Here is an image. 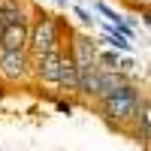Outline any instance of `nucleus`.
<instances>
[{
    "mask_svg": "<svg viewBox=\"0 0 151 151\" xmlns=\"http://www.w3.org/2000/svg\"><path fill=\"white\" fill-rule=\"evenodd\" d=\"M142 100H145V94L139 91V85H136V82H127V85L115 88V91H109L106 97H100L97 106H100V112H103L109 121H115V124H130V121L136 118V109H139Z\"/></svg>",
    "mask_w": 151,
    "mask_h": 151,
    "instance_id": "1",
    "label": "nucleus"
},
{
    "mask_svg": "<svg viewBox=\"0 0 151 151\" xmlns=\"http://www.w3.org/2000/svg\"><path fill=\"white\" fill-rule=\"evenodd\" d=\"M60 33L64 30H60V21L55 15L40 12L36 18H30V24H27V55H30V60L55 52V48H64Z\"/></svg>",
    "mask_w": 151,
    "mask_h": 151,
    "instance_id": "2",
    "label": "nucleus"
},
{
    "mask_svg": "<svg viewBox=\"0 0 151 151\" xmlns=\"http://www.w3.org/2000/svg\"><path fill=\"white\" fill-rule=\"evenodd\" d=\"M30 67H33V60L27 52H0V79L9 82V85L27 82Z\"/></svg>",
    "mask_w": 151,
    "mask_h": 151,
    "instance_id": "3",
    "label": "nucleus"
},
{
    "mask_svg": "<svg viewBox=\"0 0 151 151\" xmlns=\"http://www.w3.org/2000/svg\"><path fill=\"white\" fill-rule=\"evenodd\" d=\"M97 42L91 40L88 33H70V48H67V58L73 60L76 70H94L97 67Z\"/></svg>",
    "mask_w": 151,
    "mask_h": 151,
    "instance_id": "4",
    "label": "nucleus"
},
{
    "mask_svg": "<svg viewBox=\"0 0 151 151\" xmlns=\"http://www.w3.org/2000/svg\"><path fill=\"white\" fill-rule=\"evenodd\" d=\"M60 60H64V48H55L42 58H33V67H30V76H36L40 82L58 88V76H60Z\"/></svg>",
    "mask_w": 151,
    "mask_h": 151,
    "instance_id": "5",
    "label": "nucleus"
},
{
    "mask_svg": "<svg viewBox=\"0 0 151 151\" xmlns=\"http://www.w3.org/2000/svg\"><path fill=\"white\" fill-rule=\"evenodd\" d=\"M6 24H30L27 0H0V27Z\"/></svg>",
    "mask_w": 151,
    "mask_h": 151,
    "instance_id": "6",
    "label": "nucleus"
},
{
    "mask_svg": "<svg viewBox=\"0 0 151 151\" xmlns=\"http://www.w3.org/2000/svg\"><path fill=\"white\" fill-rule=\"evenodd\" d=\"M0 52H27V24L0 27Z\"/></svg>",
    "mask_w": 151,
    "mask_h": 151,
    "instance_id": "7",
    "label": "nucleus"
},
{
    "mask_svg": "<svg viewBox=\"0 0 151 151\" xmlns=\"http://www.w3.org/2000/svg\"><path fill=\"white\" fill-rule=\"evenodd\" d=\"M133 121H136V136H139L142 142H148V124H151V118H148V100H142V103H139Z\"/></svg>",
    "mask_w": 151,
    "mask_h": 151,
    "instance_id": "8",
    "label": "nucleus"
},
{
    "mask_svg": "<svg viewBox=\"0 0 151 151\" xmlns=\"http://www.w3.org/2000/svg\"><path fill=\"white\" fill-rule=\"evenodd\" d=\"M127 3H130L133 9H142V12H145V9H148V3H151V0H127Z\"/></svg>",
    "mask_w": 151,
    "mask_h": 151,
    "instance_id": "9",
    "label": "nucleus"
}]
</instances>
